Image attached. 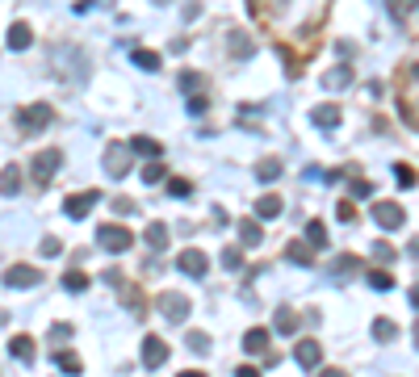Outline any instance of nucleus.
<instances>
[{"label":"nucleus","instance_id":"obj_4","mask_svg":"<svg viewBox=\"0 0 419 377\" xmlns=\"http://www.w3.org/2000/svg\"><path fill=\"white\" fill-rule=\"evenodd\" d=\"M177 269H181L185 277H197V281H201V277L210 273V256H206L201 247H185V252L177 256Z\"/></svg>","mask_w":419,"mask_h":377},{"label":"nucleus","instance_id":"obj_10","mask_svg":"<svg viewBox=\"0 0 419 377\" xmlns=\"http://www.w3.org/2000/svg\"><path fill=\"white\" fill-rule=\"evenodd\" d=\"M294 361H298L302 369H319V365H323V348H319V339H298Z\"/></svg>","mask_w":419,"mask_h":377},{"label":"nucleus","instance_id":"obj_42","mask_svg":"<svg viewBox=\"0 0 419 377\" xmlns=\"http://www.w3.org/2000/svg\"><path fill=\"white\" fill-rule=\"evenodd\" d=\"M126 302H130V310H135V315H143V310H147V306H143V293H139V289H126Z\"/></svg>","mask_w":419,"mask_h":377},{"label":"nucleus","instance_id":"obj_25","mask_svg":"<svg viewBox=\"0 0 419 377\" xmlns=\"http://www.w3.org/2000/svg\"><path fill=\"white\" fill-rule=\"evenodd\" d=\"M147 247H155V252H160V247H164V243H168V223H151V227H147Z\"/></svg>","mask_w":419,"mask_h":377},{"label":"nucleus","instance_id":"obj_47","mask_svg":"<svg viewBox=\"0 0 419 377\" xmlns=\"http://www.w3.org/2000/svg\"><path fill=\"white\" fill-rule=\"evenodd\" d=\"M235 377H260V369H256V365H239V369H235Z\"/></svg>","mask_w":419,"mask_h":377},{"label":"nucleus","instance_id":"obj_31","mask_svg":"<svg viewBox=\"0 0 419 377\" xmlns=\"http://www.w3.org/2000/svg\"><path fill=\"white\" fill-rule=\"evenodd\" d=\"M365 277H369V285H373V289H381V293H386V289H394V277H390L386 269H369Z\"/></svg>","mask_w":419,"mask_h":377},{"label":"nucleus","instance_id":"obj_40","mask_svg":"<svg viewBox=\"0 0 419 377\" xmlns=\"http://www.w3.org/2000/svg\"><path fill=\"white\" fill-rule=\"evenodd\" d=\"M181 89H185V93H197V89H201V76H197V72H185V76H181Z\"/></svg>","mask_w":419,"mask_h":377},{"label":"nucleus","instance_id":"obj_11","mask_svg":"<svg viewBox=\"0 0 419 377\" xmlns=\"http://www.w3.org/2000/svg\"><path fill=\"white\" fill-rule=\"evenodd\" d=\"M4 285H13V289H30V285H38V269H30V264H13V269L4 273Z\"/></svg>","mask_w":419,"mask_h":377},{"label":"nucleus","instance_id":"obj_14","mask_svg":"<svg viewBox=\"0 0 419 377\" xmlns=\"http://www.w3.org/2000/svg\"><path fill=\"white\" fill-rule=\"evenodd\" d=\"M9 352H13L17 361H26V365H34V361H38V348H34V339H30V335H13V339H9Z\"/></svg>","mask_w":419,"mask_h":377},{"label":"nucleus","instance_id":"obj_22","mask_svg":"<svg viewBox=\"0 0 419 377\" xmlns=\"http://www.w3.org/2000/svg\"><path fill=\"white\" fill-rule=\"evenodd\" d=\"M273 327H277V335H294V331H298V315H294L289 306H277V319H273Z\"/></svg>","mask_w":419,"mask_h":377},{"label":"nucleus","instance_id":"obj_26","mask_svg":"<svg viewBox=\"0 0 419 377\" xmlns=\"http://www.w3.org/2000/svg\"><path fill=\"white\" fill-rule=\"evenodd\" d=\"M63 289H67V293H84V289H89V273H80V269L63 273Z\"/></svg>","mask_w":419,"mask_h":377},{"label":"nucleus","instance_id":"obj_7","mask_svg":"<svg viewBox=\"0 0 419 377\" xmlns=\"http://www.w3.org/2000/svg\"><path fill=\"white\" fill-rule=\"evenodd\" d=\"M30 168H34V176H38V181H50V176H55V172L63 168V151H59V147H47V151H38Z\"/></svg>","mask_w":419,"mask_h":377},{"label":"nucleus","instance_id":"obj_28","mask_svg":"<svg viewBox=\"0 0 419 377\" xmlns=\"http://www.w3.org/2000/svg\"><path fill=\"white\" fill-rule=\"evenodd\" d=\"M373 339H398V323H390V319H373Z\"/></svg>","mask_w":419,"mask_h":377},{"label":"nucleus","instance_id":"obj_5","mask_svg":"<svg viewBox=\"0 0 419 377\" xmlns=\"http://www.w3.org/2000/svg\"><path fill=\"white\" fill-rule=\"evenodd\" d=\"M189 310H193V302H189L185 293H160V315L168 323H185Z\"/></svg>","mask_w":419,"mask_h":377},{"label":"nucleus","instance_id":"obj_27","mask_svg":"<svg viewBox=\"0 0 419 377\" xmlns=\"http://www.w3.org/2000/svg\"><path fill=\"white\" fill-rule=\"evenodd\" d=\"M306 243L311 247H327V227L315 218V223H306Z\"/></svg>","mask_w":419,"mask_h":377},{"label":"nucleus","instance_id":"obj_39","mask_svg":"<svg viewBox=\"0 0 419 377\" xmlns=\"http://www.w3.org/2000/svg\"><path fill=\"white\" fill-rule=\"evenodd\" d=\"M335 269H340V273H357V269H361V256H340Z\"/></svg>","mask_w":419,"mask_h":377},{"label":"nucleus","instance_id":"obj_13","mask_svg":"<svg viewBox=\"0 0 419 377\" xmlns=\"http://www.w3.org/2000/svg\"><path fill=\"white\" fill-rule=\"evenodd\" d=\"M269 344H273V339H269V331L264 327H252L247 335H243V352H247V356H264Z\"/></svg>","mask_w":419,"mask_h":377},{"label":"nucleus","instance_id":"obj_1","mask_svg":"<svg viewBox=\"0 0 419 377\" xmlns=\"http://www.w3.org/2000/svg\"><path fill=\"white\" fill-rule=\"evenodd\" d=\"M101 164H105V172H109L113 181H122V176L135 172V151H130L126 142H109L105 155H101Z\"/></svg>","mask_w":419,"mask_h":377},{"label":"nucleus","instance_id":"obj_3","mask_svg":"<svg viewBox=\"0 0 419 377\" xmlns=\"http://www.w3.org/2000/svg\"><path fill=\"white\" fill-rule=\"evenodd\" d=\"M96 239H101V247H105V252H113V256L130 252V243H135V235H130L126 227H118V223H105V227L96 231Z\"/></svg>","mask_w":419,"mask_h":377},{"label":"nucleus","instance_id":"obj_46","mask_svg":"<svg viewBox=\"0 0 419 377\" xmlns=\"http://www.w3.org/2000/svg\"><path fill=\"white\" fill-rule=\"evenodd\" d=\"M50 339H72V323H55V327H50Z\"/></svg>","mask_w":419,"mask_h":377},{"label":"nucleus","instance_id":"obj_8","mask_svg":"<svg viewBox=\"0 0 419 377\" xmlns=\"http://www.w3.org/2000/svg\"><path fill=\"white\" fill-rule=\"evenodd\" d=\"M96 201H101L96 188H89V193H72V197L63 201V214H67V218H89V210H93Z\"/></svg>","mask_w":419,"mask_h":377},{"label":"nucleus","instance_id":"obj_34","mask_svg":"<svg viewBox=\"0 0 419 377\" xmlns=\"http://www.w3.org/2000/svg\"><path fill=\"white\" fill-rule=\"evenodd\" d=\"M386 9H390L394 17H411V13H415V0H386Z\"/></svg>","mask_w":419,"mask_h":377},{"label":"nucleus","instance_id":"obj_21","mask_svg":"<svg viewBox=\"0 0 419 377\" xmlns=\"http://www.w3.org/2000/svg\"><path fill=\"white\" fill-rule=\"evenodd\" d=\"M227 38H231V43H227V47H231V55H239V59H247V55H252V34H243V30H231V34H227Z\"/></svg>","mask_w":419,"mask_h":377},{"label":"nucleus","instance_id":"obj_33","mask_svg":"<svg viewBox=\"0 0 419 377\" xmlns=\"http://www.w3.org/2000/svg\"><path fill=\"white\" fill-rule=\"evenodd\" d=\"M394 181L403 188H411L415 185V168H411V164H394Z\"/></svg>","mask_w":419,"mask_h":377},{"label":"nucleus","instance_id":"obj_12","mask_svg":"<svg viewBox=\"0 0 419 377\" xmlns=\"http://www.w3.org/2000/svg\"><path fill=\"white\" fill-rule=\"evenodd\" d=\"M126 147H130L135 155H143V159H160V155H164V142L151 139V135H135V139L126 142Z\"/></svg>","mask_w":419,"mask_h":377},{"label":"nucleus","instance_id":"obj_2","mask_svg":"<svg viewBox=\"0 0 419 377\" xmlns=\"http://www.w3.org/2000/svg\"><path fill=\"white\" fill-rule=\"evenodd\" d=\"M369 214L381 231H398V227L407 223V210H403L398 201H377V206H369Z\"/></svg>","mask_w":419,"mask_h":377},{"label":"nucleus","instance_id":"obj_17","mask_svg":"<svg viewBox=\"0 0 419 377\" xmlns=\"http://www.w3.org/2000/svg\"><path fill=\"white\" fill-rule=\"evenodd\" d=\"M281 206H285V201H281L277 193H264V197L256 201V218H264V223H273V218L281 214Z\"/></svg>","mask_w":419,"mask_h":377},{"label":"nucleus","instance_id":"obj_30","mask_svg":"<svg viewBox=\"0 0 419 377\" xmlns=\"http://www.w3.org/2000/svg\"><path fill=\"white\" fill-rule=\"evenodd\" d=\"M185 344H189V352H201V356L210 352V335H206V331H189Z\"/></svg>","mask_w":419,"mask_h":377},{"label":"nucleus","instance_id":"obj_35","mask_svg":"<svg viewBox=\"0 0 419 377\" xmlns=\"http://www.w3.org/2000/svg\"><path fill=\"white\" fill-rule=\"evenodd\" d=\"M143 181H147V185H160V181H164V164H155V159H151V164L143 168Z\"/></svg>","mask_w":419,"mask_h":377},{"label":"nucleus","instance_id":"obj_20","mask_svg":"<svg viewBox=\"0 0 419 377\" xmlns=\"http://www.w3.org/2000/svg\"><path fill=\"white\" fill-rule=\"evenodd\" d=\"M17 188H21V168H17V164H9V168L0 172V193H4V197H13Z\"/></svg>","mask_w":419,"mask_h":377},{"label":"nucleus","instance_id":"obj_36","mask_svg":"<svg viewBox=\"0 0 419 377\" xmlns=\"http://www.w3.org/2000/svg\"><path fill=\"white\" fill-rule=\"evenodd\" d=\"M223 264H227L231 273H239V269H243V252H239V247H227V252H223Z\"/></svg>","mask_w":419,"mask_h":377},{"label":"nucleus","instance_id":"obj_37","mask_svg":"<svg viewBox=\"0 0 419 377\" xmlns=\"http://www.w3.org/2000/svg\"><path fill=\"white\" fill-rule=\"evenodd\" d=\"M348 188H352V197H369V193H373V181H365V176H352V181H348Z\"/></svg>","mask_w":419,"mask_h":377},{"label":"nucleus","instance_id":"obj_24","mask_svg":"<svg viewBox=\"0 0 419 377\" xmlns=\"http://www.w3.org/2000/svg\"><path fill=\"white\" fill-rule=\"evenodd\" d=\"M277 176H281V159H260V164H256V181L273 185Z\"/></svg>","mask_w":419,"mask_h":377},{"label":"nucleus","instance_id":"obj_19","mask_svg":"<svg viewBox=\"0 0 419 377\" xmlns=\"http://www.w3.org/2000/svg\"><path fill=\"white\" fill-rule=\"evenodd\" d=\"M130 59H135V67H143V72H160V63H164L155 50H147V47H135L130 50Z\"/></svg>","mask_w":419,"mask_h":377},{"label":"nucleus","instance_id":"obj_32","mask_svg":"<svg viewBox=\"0 0 419 377\" xmlns=\"http://www.w3.org/2000/svg\"><path fill=\"white\" fill-rule=\"evenodd\" d=\"M55 365H59L63 373H80V356H76V352H55Z\"/></svg>","mask_w":419,"mask_h":377},{"label":"nucleus","instance_id":"obj_29","mask_svg":"<svg viewBox=\"0 0 419 377\" xmlns=\"http://www.w3.org/2000/svg\"><path fill=\"white\" fill-rule=\"evenodd\" d=\"M327 89H344V84H352V67H335L331 76H323Z\"/></svg>","mask_w":419,"mask_h":377},{"label":"nucleus","instance_id":"obj_6","mask_svg":"<svg viewBox=\"0 0 419 377\" xmlns=\"http://www.w3.org/2000/svg\"><path fill=\"white\" fill-rule=\"evenodd\" d=\"M164 365H168V339L147 335L143 339V369H164Z\"/></svg>","mask_w":419,"mask_h":377},{"label":"nucleus","instance_id":"obj_18","mask_svg":"<svg viewBox=\"0 0 419 377\" xmlns=\"http://www.w3.org/2000/svg\"><path fill=\"white\" fill-rule=\"evenodd\" d=\"M239 239H243L247 247L264 243V231H260V218H243V223H239Z\"/></svg>","mask_w":419,"mask_h":377},{"label":"nucleus","instance_id":"obj_44","mask_svg":"<svg viewBox=\"0 0 419 377\" xmlns=\"http://www.w3.org/2000/svg\"><path fill=\"white\" fill-rule=\"evenodd\" d=\"M335 214H340V223H357V210H352V201H340V210H335Z\"/></svg>","mask_w":419,"mask_h":377},{"label":"nucleus","instance_id":"obj_38","mask_svg":"<svg viewBox=\"0 0 419 377\" xmlns=\"http://www.w3.org/2000/svg\"><path fill=\"white\" fill-rule=\"evenodd\" d=\"M168 193H172V197H189V193H193V185H189L185 176H172V181H168Z\"/></svg>","mask_w":419,"mask_h":377},{"label":"nucleus","instance_id":"obj_45","mask_svg":"<svg viewBox=\"0 0 419 377\" xmlns=\"http://www.w3.org/2000/svg\"><path fill=\"white\" fill-rule=\"evenodd\" d=\"M59 252H63V243H59L55 235H47V239H43V256H59Z\"/></svg>","mask_w":419,"mask_h":377},{"label":"nucleus","instance_id":"obj_41","mask_svg":"<svg viewBox=\"0 0 419 377\" xmlns=\"http://www.w3.org/2000/svg\"><path fill=\"white\" fill-rule=\"evenodd\" d=\"M185 109L193 113V118H201V113H206V96H197V93H193V96H189V105H185Z\"/></svg>","mask_w":419,"mask_h":377},{"label":"nucleus","instance_id":"obj_43","mask_svg":"<svg viewBox=\"0 0 419 377\" xmlns=\"http://www.w3.org/2000/svg\"><path fill=\"white\" fill-rule=\"evenodd\" d=\"M113 210H118V214H135V210H139V206H135V201H130V197H113Z\"/></svg>","mask_w":419,"mask_h":377},{"label":"nucleus","instance_id":"obj_23","mask_svg":"<svg viewBox=\"0 0 419 377\" xmlns=\"http://www.w3.org/2000/svg\"><path fill=\"white\" fill-rule=\"evenodd\" d=\"M285 256H289L294 264H302V269H306V264H315V247H311V243H289V247H285Z\"/></svg>","mask_w":419,"mask_h":377},{"label":"nucleus","instance_id":"obj_9","mask_svg":"<svg viewBox=\"0 0 419 377\" xmlns=\"http://www.w3.org/2000/svg\"><path fill=\"white\" fill-rule=\"evenodd\" d=\"M17 126L21 130H43V126H50V105H26L17 113Z\"/></svg>","mask_w":419,"mask_h":377},{"label":"nucleus","instance_id":"obj_15","mask_svg":"<svg viewBox=\"0 0 419 377\" xmlns=\"http://www.w3.org/2000/svg\"><path fill=\"white\" fill-rule=\"evenodd\" d=\"M4 43H9V50H26L30 43H34V30H30L26 21H13V26H9V38H4Z\"/></svg>","mask_w":419,"mask_h":377},{"label":"nucleus","instance_id":"obj_16","mask_svg":"<svg viewBox=\"0 0 419 377\" xmlns=\"http://www.w3.org/2000/svg\"><path fill=\"white\" fill-rule=\"evenodd\" d=\"M311 122L323 126V130L340 126V105H315V109H311Z\"/></svg>","mask_w":419,"mask_h":377}]
</instances>
